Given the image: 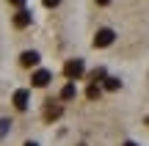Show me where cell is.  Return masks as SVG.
Instances as JSON below:
<instances>
[{"mask_svg": "<svg viewBox=\"0 0 149 146\" xmlns=\"http://www.w3.org/2000/svg\"><path fill=\"white\" fill-rule=\"evenodd\" d=\"M28 99H31V91H28V88L14 91V108H17V110H25V108H28Z\"/></svg>", "mask_w": 149, "mask_h": 146, "instance_id": "277c9868", "label": "cell"}, {"mask_svg": "<svg viewBox=\"0 0 149 146\" xmlns=\"http://www.w3.org/2000/svg\"><path fill=\"white\" fill-rule=\"evenodd\" d=\"M146 124H149V119H146Z\"/></svg>", "mask_w": 149, "mask_h": 146, "instance_id": "ac0fdd59", "label": "cell"}, {"mask_svg": "<svg viewBox=\"0 0 149 146\" xmlns=\"http://www.w3.org/2000/svg\"><path fill=\"white\" fill-rule=\"evenodd\" d=\"M8 130H11V121H8V119H0V138L8 135Z\"/></svg>", "mask_w": 149, "mask_h": 146, "instance_id": "7c38bea8", "label": "cell"}, {"mask_svg": "<svg viewBox=\"0 0 149 146\" xmlns=\"http://www.w3.org/2000/svg\"><path fill=\"white\" fill-rule=\"evenodd\" d=\"M74 97H77V88H74V80H72V83H66V86H64L61 99H74Z\"/></svg>", "mask_w": 149, "mask_h": 146, "instance_id": "ba28073f", "label": "cell"}, {"mask_svg": "<svg viewBox=\"0 0 149 146\" xmlns=\"http://www.w3.org/2000/svg\"><path fill=\"white\" fill-rule=\"evenodd\" d=\"M31 25V11H17L14 14V28H28Z\"/></svg>", "mask_w": 149, "mask_h": 146, "instance_id": "8992f818", "label": "cell"}, {"mask_svg": "<svg viewBox=\"0 0 149 146\" xmlns=\"http://www.w3.org/2000/svg\"><path fill=\"white\" fill-rule=\"evenodd\" d=\"M124 146H138V143H133V141H127V143H124Z\"/></svg>", "mask_w": 149, "mask_h": 146, "instance_id": "2e32d148", "label": "cell"}, {"mask_svg": "<svg viewBox=\"0 0 149 146\" xmlns=\"http://www.w3.org/2000/svg\"><path fill=\"white\" fill-rule=\"evenodd\" d=\"M100 86H97V83H91V86H88V91H86V97H88V99H100Z\"/></svg>", "mask_w": 149, "mask_h": 146, "instance_id": "8fae6325", "label": "cell"}, {"mask_svg": "<svg viewBox=\"0 0 149 146\" xmlns=\"http://www.w3.org/2000/svg\"><path fill=\"white\" fill-rule=\"evenodd\" d=\"M113 39H116V33L111 28H100L94 33V47H108V44H113Z\"/></svg>", "mask_w": 149, "mask_h": 146, "instance_id": "7a4b0ae2", "label": "cell"}, {"mask_svg": "<svg viewBox=\"0 0 149 146\" xmlns=\"http://www.w3.org/2000/svg\"><path fill=\"white\" fill-rule=\"evenodd\" d=\"M102 83H105L108 91H116V88H122V80H119V77H105Z\"/></svg>", "mask_w": 149, "mask_h": 146, "instance_id": "30bf717a", "label": "cell"}, {"mask_svg": "<svg viewBox=\"0 0 149 146\" xmlns=\"http://www.w3.org/2000/svg\"><path fill=\"white\" fill-rule=\"evenodd\" d=\"M83 72H86L83 58H72V61H66V64H64V75H66V80H80V77H83Z\"/></svg>", "mask_w": 149, "mask_h": 146, "instance_id": "6da1fadb", "label": "cell"}, {"mask_svg": "<svg viewBox=\"0 0 149 146\" xmlns=\"http://www.w3.org/2000/svg\"><path fill=\"white\" fill-rule=\"evenodd\" d=\"M94 3H100V6H108V3H111V0H94Z\"/></svg>", "mask_w": 149, "mask_h": 146, "instance_id": "9a60e30c", "label": "cell"}, {"mask_svg": "<svg viewBox=\"0 0 149 146\" xmlns=\"http://www.w3.org/2000/svg\"><path fill=\"white\" fill-rule=\"evenodd\" d=\"M61 0H44V6H47V8H53V6H58Z\"/></svg>", "mask_w": 149, "mask_h": 146, "instance_id": "4fadbf2b", "label": "cell"}, {"mask_svg": "<svg viewBox=\"0 0 149 146\" xmlns=\"http://www.w3.org/2000/svg\"><path fill=\"white\" fill-rule=\"evenodd\" d=\"M58 116H61V108H58V105H47V108H44V119H47V121H55Z\"/></svg>", "mask_w": 149, "mask_h": 146, "instance_id": "52a82bcc", "label": "cell"}, {"mask_svg": "<svg viewBox=\"0 0 149 146\" xmlns=\"http://www.w3.org/2000/svg\"><path fill=\"white\" fill-rule=\"evenodd\" d=\"M105 77H108V75H105V69H102V66H97V69L88 75V80H91V83H102Z\"/></svg>", "mask_w": 149, "mask_h": 146, "instance_id": "9c48e42d", "label": "cell"}, {"mask_svg": "<svg viewBox=\"0 0 149 146\" xmlns=\"http://www.w3.org/2000/svg\"><path fill=\"white\" fill-rule=\"evenodd\" d=\"M25 146H36V143H33V141H28V143H25Z\"/></svg>", "mask_w": 149, "mask_h": 146, "instance_id": "e0dca14e", "label": "cell"}, {"mask_svg": "<svg viewBox=\"0 0 149 146\" xmlns=\"http://www.w3.org/2000/svg\"><path fill=\"white\" fill-rule=\"evenodd\" d=\"M50 80H53V75H50L47 69H39V72H33V77H31V83H33L36 88H44Z\"/></svg>", "mask_w": 149, "mask_h": 146, "instance_id": "3957f363", "label": "cell"}, {"mask_svg": "<svg viewBox=\"0 0 149 146\" xmlns=\"http://www.w3.org/2000/svg\"><path fill=\"white\" fill-rule=\"evenodd\" d=\"M19 64L22 66H36L39 64V53H36V50H25V53L19 55Z\"/></svg>", "mask_w": 149, "mask_h": 146, "instance_id": "5b68a950", "label": "cell"}, {"mask_svg": "<svg viewBox=\"0 0 149 146\" xmlns=\"http://www.w3.org/2000/svg\"><path fill=\"white\" fill-rule=\"evenodd\" d=\"M8 3H11V6H22L25 0H8Z\"/></svg>", "mask_w": 149, "mask_h": 146, "instance_id": "5bb4252c", "label": "cell"}]
</instances>
